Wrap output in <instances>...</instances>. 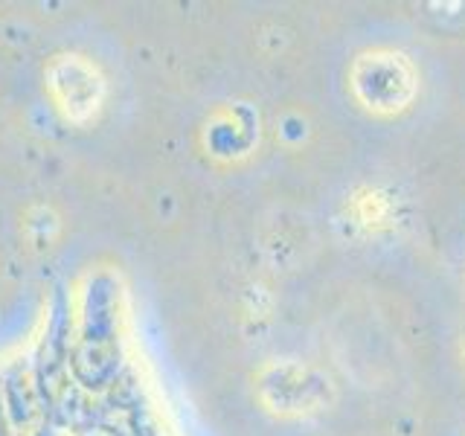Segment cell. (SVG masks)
<instances>
[{"label": "cell", "instance_id": "obj_1", "mask_svg": "<svg viewBox=\"0 0 465 436\" xmlns=\"http://www.w3.org/2000/svg\"><path fill=\"white\" fill-rule=\"evenodd\" d=\"M349 87L367 111L378 116H392L413 105L419 91V73L411 58L399 50H370L352 62Z\"/></svg>", "mask_w": 465, "mask_h": 436}, {"label": "cell", "instance_id": "obj_2", "mask_svg": "<svg viewBox=\"0 0 465 436\" xmlns=\"http://www.w3.org/2000/svg\"><path fill=\"white\" fill-rule=\"evenodd\" d=\"M259 401L280 416H312L334 401V384L326 372L300 361H273L259 372Z\"/></svg>", "mask_w": 465, "mask_h": 436}, {"label": "cell", "instance_id": "obj_3", "mask_svg": "<svg viewBox=\"0 0 465 436\" xmlns=\"http://www.w3.org/2000/svg\"><path fill=\"white\" fill-rule=\"evenodd\" d=\"M47 84L70 123L94 120L105 99V79L82 55H58L47 70Z\"/></svg>", "mask_w": 465, "mask_h": 436}, {"label": "cell", "instance_id": "obj_4", "mask_svg": "<svg viewBox=\"0 0 465 436\" xmlns=\"http://www.w3.org/2000/svg\"><path fill=\"white\" fill-rule=\"evenodd\" d=\"M355 207V218L361 227H381L387 224L390 218V198L384 193H378V189H361L352 201Z\"/></svg>", "mask_w": 465, "mask_h": 436}]
</instances>
